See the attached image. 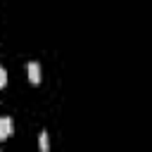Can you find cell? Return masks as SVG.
Masks as SVG:
<instances>
[{
	"label": "cell",
	"instance_id": "1",
	"mask_svg": "<svg viewBox=\"0 0 152 152\" xmlns=\"http://www.w3.org/2000/svg\"><path fill=\"white\" fill-rule=\"evenodd\" d=\"M26 71H28V81H31L33 86H38V83H40V66H38V62H28Z\"/></svg>",
	"mask_w": 152,
	"mask_h": 152
},
{
	"label": "cell",
	"instance_id": "2",
	"mask_svg": "<svg viewBox=\"0 0 152 152\" xmlns=\"http://www.w3.org/2000/svg\"><path fill=\"white\" fill-rule=\"evenodd\" d=\"M10 135H12V119L2 116L0 119V140H7Z\"/></svg>",
	"mask_w": 152,
	"mask_h": 152
},
{
	"label": "cell",
	"instance_id": "3",
	"mask_svg": "<svg viewBox=\"0 0 152 152\" xmlns=\"http://www.w3.org/2000/svg\"><path fill=\"white\" fill-rule=\"evenodd\" d=\"M40 150L48 152L50 150V142H48V133H40Z\"/></svg>",
	"mask_w": 152,
	"mask_h": 152
},
{
	"label": "cell",
	"instance_id": "4",
	"mask_svg": "<svg viewBox=\"0 0 152 152\" xmlns=\"http://www.w3.org/2000/svg\"><path fill=\"white\" fill-rule=\"evenodd\" d=\"M5 83H7V71L0 69V88H5Z\"/></svg>",
	"mask_w": 152,
	"mask_h": 152
}]
</instances>
